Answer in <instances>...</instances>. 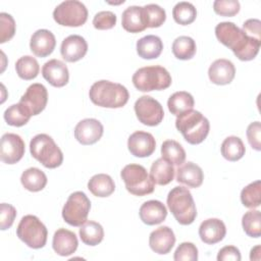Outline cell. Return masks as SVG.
<instances>
[{
    "label": "cell",
    "instance_id": "cell-33",
    "mask_svg": "<svg viewBox=\"0 0 261 261\" xmlns=\"http://www.w3.org/2000/svg\"><path fill=\"white\" fill-rule=\"evenodd\" d=\"M162 158L172 165H181L186 160V151L182 146L174 140H166L161 145Z\"/></svg>",
    "mask_w": 261,
    "mask_h": 261
},
{
    "label": "cell",
    "instance_id": "cell-12",
    "mask_svg": "<svg viewBox=\"0 0 261 261\" xmlns=\"http://www.w3.org/2000/svg\"><path fill=\"white\" fill-rule=\"evenodd\" d=\"M25 146L20 136L12 133L4 134L0 143V158L6 164L17 163L24 155Z\"/></svg>",
    "mask_w": 261,
    "mask_h": 261
},
{
    "label": "cell",
    "instance_id": "cell-44",
    "mask_svg": "<svg viewBox=\"0 0 261 261\" xmlns=\"http://www.w3.org/2000/svg\"><path fill=\"white\" fill-rule=\"evenodd\" d=\"M116 15L112 11H100L93 18V25L97 30H110L116 23Z\"/></svg>",
    "mask_w": 261,
    "mask_h": 261
},
{
    "label": "cell",
    "instance_id": "cell-6",
    "mask_svg": "<svg viewBox=\"0 0 261 261\" xmlns=\"http://www.w3.org/2000/svg\"><path fill=\"white\" fill-rule=\"evenodd\" d=\"M32 156L46 168H56L63 161V154L54 140L46 134L36 135L30 142Z\"/></svg>",
    "mask_w": 261,
    "mask_h": 261
},
{
    "label": "cell",
    "instance_id": "cell-23",
    "mask_svg": "<svg viewBox=\"0 0 261 261\" xmlns=\"http://www.w3.org/2000/svg\"><path fill=\"white\" fill-rule=\"evenodd\" d=\"M141 220L147 225H155L163 222L167 216L165 205L158 200H150L142 204L139 210Z\"/></svg>",
    "mask_w": 261,
    "mask_h": 261
},
{
    "label": "cell",
    "instance_id": "cell-17",
    "mask_svg": "<svg viewBox=\"0 0 261 261\" xmlns=\"http://www.w3.org/2000/svg\"><path fill=\"white\" fill-rule=\"evenodd\" d=\"M43 77L53 87H64L69 80L68 68L64 62L58 59L47 61L42 67Z\"/></svg>",
    "mask_w": 261,
    "mask_h": 261
},
{
    "label": "cell",
    "instance_id": "cell-39",
    "mask_svg": "<svg viewBox=\"0 0 261 261\" xmlns=\"http://www.w3.org/2000/svg\"><path fill=\"white\" fill-rule=\"evenodd\" d=\"M243 229L251 238H259L261 236V214L259 210H250L243 215Z\"/></svg>",
    "mask_w": 261,
    "mask_h": 261
},
{
    "label": "cell",
    "instance_id": "cell-7",
    "mask_svg": "<svg viewBox=\"0 0 261 261\" xmlns=\"http://www.w3.org/2000/svg\"><path fill=\"white\" fill-rule=\"evenodd\" d=\"M120 176L125 184L126 190L135 196L141 197L154 192L155 182L146 168L140 164L130 163L125 165L120 172Z\"/></svg>",
    "mask_w": 261,
    "mask_h": 261
},
{
    "label": "cell",
    "instance_id": "cell-31",
    "mask_svg": "<svg viewBox=\"0 0 261 261\" xmlns=\"http://www.w3.org/2000/svg\"><path fill=\"white\" fill-rule=\"evenodd\" d=\"M80 238L84 244L88 246H96L102 242L104 238V229L100 223L89 220L81 225Z\"/></svg>",
    "mask_w": 261,
    "mask_h": 261
},
{
    "label": "cell",
    "instance_id": "cell-10",
    "mask_svg": "<svg viewBox=\"0 0 261 261\" xmlns=\"http://www.w3.org/2000/svg\"><path fill=\"white\" fill-rule=\"evenodd\" d=\"M53 18L60 25L81 27L88 19V9L77 0H66L55 7Z\"/></svg>",
    "mask_w": 261,
    "mask_h": 261
},
{
    "label": "cell",
    "instance_id": "cell-41",
    "mask_svg": "<svg viewBox=\"0 0 261 261\" xmlns=\"http://www.w3.org/2000/svg\"><path fill=\"white\" fill-rule=\"evenodd\" d=\"M240 2L238 0H215L213 10L221 16H233L240 11Z\"/></svg>",
    "mask_w": 261,
    "mask_h": 261
},
{
    "label": "cell",
    "instance_id": "cell-48",
    "mask_svg": "<svg viewBox=\"0 0 261 261\" xmlns=\"http://www.w3.org/2000/svg\"><path fill=\"white\" fill-rule=\"evenodd\" d=\"M241 258L240 250L234 246H225L217 254L218 261H240Z\"/></svg>",
    "mask_w": 261,
    "mask_h": 261
},
{
    "label": "cell",
    "instance_id": "cell-19",
    "mask_svg": "<svg viewBox=\"0 0 261 261\" xmlns=\"http://www.w3.org/2000/svg\"><path fill=\"white\" fill-rule=\"evenodd\" d=\"M56 46V39L52 32L46 29L36 31L31 38V51L38 57H46L50 55Z\"/></svg>",
    "mask_w": 261,
    "mask_h": 261
},
{
    "label": "cell",
    "instance_id": "cell-9",
    "mask_svg": "<svg viewBox=\"0 0 261 261\" xmlns=\"http://www.w3.org/2000/svg\"><path fill=\"white\" fill-rule=\"evenodd\" d=\"M91 209V201L84 192L77 191L69 195L62 208V218L72 226H81L87 221Z\"/></svg>",
    "mask_w": 261,
    "mask_h": 261
},
{
    "label": "cell",
    "instance_id": "cell-14",
    "mask_svg": "<svg viewBox=\"0 0 261 261\" xmlns=\"http://www.w3.org/2000/svg\"><path fill=\"white\" fill-rule=\"evenodd\" d=\"M103 132V125L98 119L85 118L75 125L74 138L82 145H93L101 139Z\"/></svg>",
    "mask_w": 261,
    "mask_h": 261
},
{
    "label": "cell",
    "instance_id": "cell-29",
    "mask_svg": "<svg viewBox=\"0 0 261 261\" xmlns=\"http://www.w3.org/2000/svg\"><path fill=\"white\" fill-rule=\"evenodd\" d=\"M20 182L30 192L42 191L47 185L46 174L37 167L25 169L20 176Z\"/></svg>",
    "mask_w": 261,
    "mask_h": 261
},
{
    "label": "cell",
    "instance_id": "cell-30",
    "mask_svg": "<svg viewBox=\"0 0 261 261\" xmlns=\"http://www.w3.org/2000/svg\"><path fill=\"white\" fill-rule=\"evenodd\" d=\"M195 104L193 96L186 91H178L173 93L167 101L168 110L178 116L179 114L193 109Z\"/></svg>",
    "mask_w": 261,
    "mask_h": 261
},
{
    "label": "cell",
    "instance_id": "cell-26",
    "mask_svg": "<svg viewBox=\"0 0 261 261\" xmlns=\"http://www.w3.org/2000/svg\"><path fill=\"white\" fill-rule=\"evenodd\" d=\"M162 50L163 43L158 36L148 35L137 41V53L143 59H155Z\"/></svg>",
    "mask_w": 261,
    "mask_h": 261
},
{
    "label": "cell",
    "instance_id": "cell-46",
    "mask_svg": "<svg viewBox=\"0 0 261 261\" xmlns=\"http://www.w3.org/2000/svg\"><path fill=\"white\" fill-rule=\"evenodd\" d=\"M247 138L251 147L256 150H261V124L260 121H254L247 127Z\"/></svg>",
    "mask_w": 261,
    "mask_h": 261
},
{
    "label": "cell",
    "instance_id": "cell-21",
    "mask_svg": "<svg viewBox=\"0 0 261 261\" xmlns=\"http://www.w3.org/2000/svg\"><path fill=\"white\" fill-rule=\"evenodd\" d=\"M226 227L222 220L218 218H208L199 226V236L202 242L208 245H214L224 239Z\"/></svg>",
    "mask_w": 261,
    "mask_h": 261
},
{
    "label": "cell",
    "instance_id": "cell-42",
    "mask_svg": "<svg viewBox=\"0 0 261 261\" xmlns=\"http://www.w3.org/2000/svg\"><path fill=\"white\" fill-rule=\"evenodd\" d=\"M0 43L3 44L9 41L15 34V21L13 17L6 13H0Z\"/></svg>",
    "mask_w": 261,
    "mask_h": 261
},
{
    "label": "cell",
    "instance_id": "cell-37",
    "mask_svg": "<svg viewBox=\"0 0 261 261\" xmlns=\"http://www.w3.org/2000/svg\"><path fill=\"white\" fill-rule=\"evenodd\" d=\"M172 16L175 22L181 25L191 24L197 17V10L190 2H178L172 9Z\"/></svg>",
    "mask_w": 261,
    "mask_h": 261
},
{
    "label": "cell",
    "instance_id": "cell-16",
    "mask_svg": "<svg viewBox=\"0 0 261 261\" xmlns=\"http://www.w3.org/2000/svg\"><path fill=\"white\" fill-rule=\"evenodd\" d=\"M88 51V43L79 35L66 37L60 46L62 58L67 62H76L85 57Z\"/></svg>",
    "mask_w": 261,
    "mask_h": 261
},
{
    "label": "cell",
    "instance_id": "cell-47",
    "mask_svg": "<svg viewBox=\"0 0 261 261\" xmlns=\"http://www.w3.org/2000/svg\"><path fill=\"white\" fill-rule=\"evenodd\" d=\"M243 32L250 38L261 41V21L257 18L247 19L243 23Z\"/></svg>",
    "mask_w": 261,
    "mask_h": 261
},
{
    "label": "cell",
    "instance_id": "cell-35",
    "mask_svg": "<svg viewBox=\"0 0 261 261\" xmlns=\"http://www.w3.org/2000/svg\"><path fill=\"white\" fill-rule=\"evenodd\" d=\"M15 70L20 79L31 81L37 77L40 71V66L35 57L25 55L17 59L15 63Z\"/></svg>",
    "mask_w": 261,
    "mask_h": 261
},
{
    "label": "cell",
    "instance_id": "cell-4",
    "mask_svg": "<svg viewBox=\"0 0 261 261\" xmlns=\"http://www.w3.org/2000/svg\"><path fill=\"white\" fill-rule=\"evenodd\" d=\"M167 206L175 220L181 225L193 223L197 209L191 192L186 187H174L167 195Z\"/></svg>",
    "mask_w": 261,
    "mask_h": 261
},
{
    "label": "cell",
    "instance_id": "cell-24",
    "mask_svg": "<svg viewBox=\"0 0 261 261\" xmlns=\"http://www.w3.org/2000/svg\"><path fill=\"white\" fill-rule=\"evenodd\" d=\"M203 179L202 168L194 162L182 163L176 170V180L189 188H199L203 184Z\"/></svg>",
    "mask_w": 261,
    "mask_h": 261
},
{
    "label": "cell",
    "instance_id": "cell-25",
    "mask_svg": "<svg viewBox=\"0 0 261 261\" xmlns=\"http://www.w3.org/2000/svg\"><path fill=\"white\" fill-rule=\"evenodd\" d=\"M122 28L128 33H140L147 29L142 6H129L123 12L121 16Z\"/></svg>",
    "mask_w": 261,
    "mask_h": 261
},
{
    "label": "cell",
    "instance_id": "cell-13",
    "mask_svg": "<svg viewBox=\"0 0 261 261\" xmlns=\"http://www.w3.org/2000/svg\"><path fill=\"white\" fill-rule=\"evenodd\" d=\"M48 102V92L44 85L35 83L32 84L24 94L21 96L19 103L25 106V108L33 115L40 114L46 107Z\"/></svg>",
    "mask_w": 261,
    "mask_h": 261
},
{
    "label": "cell",
    "instance_id": "cell-8",
    "mask_svg": "<svg viewBox=\"0 0 261 261\" xmlns=\"http://www.w3.org/2000/svg\"><path fill=\"white\" fill-rule=\"evenodd\" d=\"M16 234L28 247L41 249L47 243L48 230L37 216L29 214L20 219L16 228Z\"/></svg>",
    "mask_w": 261,
    "mask_h": 261
},
{
    "label": "cell",
    "instance_id": "cell-36",
    "mask_svg": "<svg viewBox=\"0 0 261 261\" xmlns=\"http://www.w3.org/2000/svg\"><path fill=\"white\" fill-rule=\"evenodd\" d=\"M32 114L21 103L13 104L4 111V119L12 126H22L28 123Z\"/></svg>",
    "mask_w": 261,
    "mask_h": 261
},
{
    "label": "cell",
    "instance_id": "cell-2",
    "mask_svg": "<svg viewBox=\"0 0 261 261\" xmlns=\"http://www.w3.org/2000/svg\"><path fill=\"white\" fill-rule=\"evenodd\" d=\"M89 97L97 106L120 108L127 103L129 94L127 89L121 84L101 80L92 85L89 91Z\"/></svg>",
    "mask_w": 261,
    "mask_h": 261
},
{
    "label": "cell",
    "instance_id": "cell-22",
    "mask_svg": "<svg viewBox=\"0 0 261 261\" xmlns=\"http://www.w3.org/2000/svg\"><path fill=\"white\" fill-rule=\"evenodd\" d=\"M79 246L75 233L66 228H59L54 232L52 247L56 254L60 256H69L73 254Z\"/></svg>",
    "mask_w": 261,
    "mask_h": 261
},
{
    "label": "cell",
    "instance_id": "cell-43",
    "mask_svg": "<svg viewBox=\"0 0 261 261\" xmlns=\"http://www.w3.org/2000/svg\"><path fill=\"white\" fill-rule=\"evenodd\" d=\"M173 259L175 261H197L198 249L193 243L184 242L176 248Z\"/></svg>",
    "mask_w": 261,
    "mask_h": 261
},
{
    "label": "cell",
    "instance_id": "cell-20",
    "mask_svg": "<svg viewBox=\"0 0 261 261\" xmlns=\"http://www.w3.org/2000/svg\"><path fill=\"white\" fill-rule=\"evenodd\" d=\"M236 75V67L233 63L224 58H220L212 62L208 69L209 80L219 86L228 85L232 82Z\"/></svg>",
    "mask_w": 261,
    "mask_h": 261
},
{
    "label": "cell",
    "instance_id": "cell-15",
    "mask_svg": "<svg viewBox=\"0 0 261 261\" xmlns=\"http://www.w3.org/2000/svg\"><path fill=\"white\" fill-rule=\"evenodd\" d=\"M127 148L132 155L144 158L153 154L156 149V141L152 134L137 130L129 136L127 140Z\"/></svg>",
    "mask_w": 261,
    "mask_h": 261
},
{
    "label": "cell",
    "instance_id": "cell-28",
    "mask_svg": "<svg viewBox=\"0 0 261 261\" xmlns=\"http://www.w3.org/2000/svg\"><path fill=\"white\" fill-rule=\"evenodd\" d=\"M88 189L94 196L105 198L114 192L115 184L110 175L105 173H98L90 178L88 182Z\"/></svg>",
    "mask_w": 261,
    "mask_h": 261
},
{
    "label": "cell",
    "instance_id": "cell-40",
    "mask_svg": "<svg viewBox=\"0 0 261 261\" xmlns=\"http://www.w3.org/2000/svg\"><path fill=\"white\" fill-rule=\"evenodd\" d=\"M143 14L147 28H159L166 19L165 10L157 4H147L143 6Z\"/></svg>",
    "mask_w": 261,
    "mask_h": 261
},
{
    "label": "cell",
    "instance_id": "cell-45",
    "mask_svg": "<svg viewBox=\"0 0 261 261\" xmlns=\"http://www.w3.org/2000/svg\"><path fill=\"white\" fill-rule=\"evenodd\" d=\"M16 217V209L7 203L0 205V227L2 230L8 229Z\"/></svg>",
    "mask_w": 261,
    "mask_h": 261
},
{
    "label": "cell",
    "instance_id": "cell-38",
    "mask_svg": "<svg viewBox=\"0 0 261 261\" xmlns=\"http://www.w3.org/2000/svg\"><path fill=\"white\" fill-rule=\"evenodd\" d=\"M242 204L247 208H257L261 204V181L255 180L241 192Z\"/></svg>",
    "mask_w": 261,
    "mask_h": 261
},
{
    "label": "cell",
    "instance_id": "cell-18",
    "mask_svg": "<svg viewBox=\"0 0 261 261\" xmlns=\"http://www.w3.org/2000/svg\"><path fill=\"white\" fill-rule=\"evenodd\" d=\"M175 244L173 230L168 226H160L153 230L149 237V246L153 252L164 255L171 251Z\"/></svg>",
    "mask_w": 261,
    "mask_h": 261
},
{
    "label": "cell",
    "instance_id": "cell-1",
    "mask_svg": "<svg viewBox=\"0 0 261 261\" xmlns=\"http://www.w3.org/2000/svg\"><path fill=\"white\" fill-rule=\"evenodd\" d=\"M215 36L242 61L253 60L257 56L261 45V41L248 37L242 29L230 21L218 23L215 27Z\"/></svg>",
    "mask_w": 261,
    "mask_h": 261
},
{
    "label": "cell",
    "instance_id": "cell-3",
    "mask_svg": "<svg viewBox=\"0 0 261 261\" xmlns=\"http://www.w3.org/2000/svg\"><path fill=\"white\" fill-rule=\"evenodd\" d=\"M175 127L189 144L198 145L207 138L210 123L200 111L191 109L176 117Z\"/></svg>",
    "mask_w": 261,
    "mask_h": 261
},
{
    "label": "cell",
    "instance_id": "cell-34",
    "mask_svg": "<svg viewBox=\"0 0 261 261\" xmlns=\"http://www.w3.org/2000/svg\"><path fill=\"white\" fill-rule=\"evenodd\" d=\"M197 51V46L191 37L179 36L172 43V53L179 60L192 59Z\"/></svg>",
    "mask_w": 261,
    "mask_h": 261
},
{
    "label": "cell",
    "instance_id": "cell-11",
    "mask_svg": "<svg viewBox=\"0 0 261 261\" xmlns=\"http://www.w3.org/2000/svg\"><path fill=\"white\" fill-rule=\"evenodd\" d=\"M134 108L137 118L145 125H158L164 117L162 105L156 99L147 95L140 97L136 101Z\"/></svg>",
    "mask_w": 261,
    "mask_h": 261
},
{
    "label": "cell",
    "instance_id": "cell-5",
    "mask_svg": "<svg viewBox=\"0 0 261 261\" xmlns=\"http://www.w3.org/2000/svg\"><path fill=\"white\" fill-rule=\"evenodd\" d=\"M133 84L141 92L161 91L171 85V75L160 65L141 67L133 75Z\"/></svg>",
    "mask_w": 261,
    "mask_h": 261
},
{
    "label": "cell",
    "instance_id": "cell-32",
    "mask_svg": "<svg viewBox=\"0 0 261 261\" xmlns=\"http://www.w3.org/2000/svg\"><path fill=\"white\" fill-rule=\"evenodd\" d=\"M221 155L228 161L240 160L246 152L245 145L243 141L236 136H230L224 139L221 144Z\"/></svg>",
    "mask_w": 261,
    "mask_h": 261
},
{
    "label": "cell",
    "instance_id": "cell-27",
    "mask_svg": "<svg viewBox=\"0 0 261 261\" xmlns=\"http://www.w3.org/2000/svg\"><path fill=\"white\" fill-rule=\"evenodd\" d=\"M150 175L155 184L165 186L172 181L174 177V167L165 159L159 158L152 163Z\"/></svg>",
    "mask_w": 261,
    "mask_h": 261
}]
</instances>
